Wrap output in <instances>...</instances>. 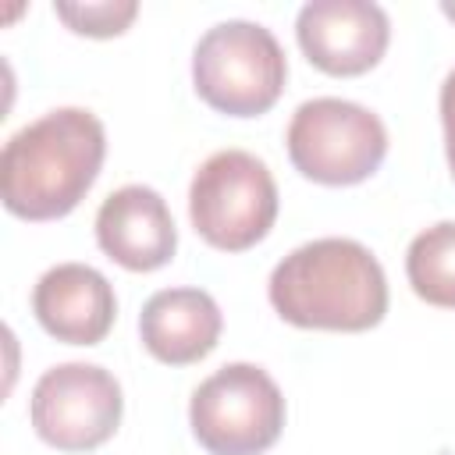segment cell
I'll return each mask as SVG.
<instances>
[{
    "label": "cell",
    "mask_w": 455,
    "mask_h": 455,
    "mask_svg": "<svg viewBox=\"0 0 455 455\" xmlns=\"http://www.w3.org/2000/svg\"><path fill=\"white\" fill-rule=\"evenodd\" d=\"M281 320L306 331H370L387 313V277L355 238H313L291 249L267 281Z\"/></svg>",
    "instance_id": "cell-2"
},
{
    "label": "cell",
    "mask_w": 455,
    "mask_h": 455,
    "mask_svg": "<svg viewBox=\"0 0 455 455\" xmlns=\"http://www.w3.org/2000/svg\"><path fill=\"white\" fill-rule=\"evenodd\" d=\"M53 14L78 36H96V39H107V36H121L135 14H139V4L135 0H92V4H53Z\"/></svg>",
    "instance_id": "cell-13"
},
{
    "label": "cell",
    "mask_w": 455,
    "mask_h": 455,
    "mask_svg": "<svg viewBox=\"0 0 455 455\" xmlns=\"http://www.w3.org/2000/svg\"><path fill=\"white\" fill-rule=\"evenodd\" d=\"M288 60L277 36L259 21H220L206 28L192 53L196 92L220 114L256 117L284 89Z\"/></svg>",
    "instance_id": "cell-3"
},
{
    "label": "cell",
    "mask_w": 455,
    "mask_h": 455,
    "mask_svg": "<svg viewBox=\"0 0 455 455\" xmlns=\"http://www.w3.org/2000/svg\"><path fill=\"white\" fill-rule=\"evenodd\" d=\"M188 423L210 455H259L281 437L284 395L263 366L228 363L196 387Z\"/></svg>",
    "instance_id": "cell-6"
},
{
    "label": "cell",
    "mask_w": 455,
    "mask_h": 455,
    "mask_svg": "<svg viewBox=\"0 0 455 455\" xmlns=\"http://www.w3.org/2000/svg\"><path fill=\"white\" fill-rule=\"evenodd\" d=\"M441 124H444V153H448V167L455 178V68L448 71L444 85H441Z\"/></svg>",
    "instance_id": "cell-14"
},
{
    "label": "cell",
    "mask_w": 455,
    "mask_h": 455,
    "mask_svg": "<svg viewBox=\"0 0 455 455\" xmlns=\"http://www.w3.org/2000/svg\"><path fill=\"white\" fill-rule=\"evenodd\" d=\"M107 156L103 121L82 107H57L4 142L0 196L21 220L68 217L92 188Z\"/></svg>",
    "instance_id": "cell-1"
},
{
    "label": "cell",
    "mask_w": 455,
    "mask_h": 455,
    "mask_svg": "<svg viewBox=\"0 0 455 455\" xmlns=\"http://www.w3.org/2000/svg\"><path fill=\"white\" fill-rule=\"evenodd\" d=\"M188 217L213 249H252L277 220V185L270 167L245 149L206 156L188 185Z\"/></svg>",
    "instance_id": "cell-4"
},
{
    "label": "cell",
    "mask_w": 455,
    "mask_h": 455,
    "mask_svg": "<svg viewBox=\"0 0 455 455\" xmlns=\"http://www.w3.org/2000/svg\"><path fill=\"white\" fill-rule=\"evenodd\" d=\"M405 277L423 302L455 309V220H441L409 242Z\"/></svg>",
    "instance_id": "cell-12"
},
{
    "label": "cell",
    "mask_w": 455,
    "mask_h": 455,
    "mask_svg": "<svg viewBox=\"0 0 455 455\" xmlns=\"http://www.w3.org/2000/svg\"><path fill=\"white\" fill-rule=\"evenodd\" d=\"M387 153L384 121L363 103L316 96L299 103L288 124V156L316 185H359Z\"/></svg>",
    "instance_id": "cell-5"
},
{
    "label": "cell",
    "mask_w": 455,
    "mask_h": 455,
    "mask_svg": "<svg viewBox=\"0 0 455 455\" xmlns=\"http://www.w3.org/2000/svg\"><path fill=\"white\" fill-rule=\"evenodd\" d=\"M100 249L124 270H160L178 249V228L164 196L149 185H121L96 213Z\"/></svg>",
    "instance_id": "cell-9"
},
{
    "label": "cell",
    "mask_w": 455,
    "mask_h": 455,
    "mask_svg": "<svg viewBox=\"0 0 455 455\" xmlns=\"http://www.w3.org/2000/svg\"><path fill=\"white\" fill-rule=\"evenodd\" d=\"M295 36L313 68L348 78L384 57L391 21L384 7L370 0H309L295 18Z\"/></svg>",
    "instance_id": "cell-8"
},
{
    "label": "cell",
    "mask_w": 455,
    "mask_h": 455,
    "mask_svg": "<svg viewBox=\"0 0 455 455\" xmlns=\"http://www.w3.org/2000/svg\"><path fill=\"white\" fill-rule=\"evenodd\" d=\"M32 313L46 334L68 345H100L117 316L110 281L85 263H57L32 288Z\"/></svg>",
    "instance_id": "cell-10"
},
{
    "label": "cell",
    "mask_w": 455,
    "mask_h": 455,
    "mask_svg": "<svg viewBox=\"0 0 455 455\" xmlns=\"http://www.w3.org/2000/svg\"><path fill=\"white\" fill-rule=\"evenodd\" d=\"M441 11H444L451 21H455V4H451V0H444V4H441Z\"/></svg>",
    "instance_id": "cell-15"
},
{
    "label": "cell",
    "mask_w": 455,
    "mask_h": 455,
    "mask_svg": "<svg viewBox=\"0 0 455 455\" xmlns=\"http://www.w3.org/2000/svg\"><path fill=\"white\" fill-rule=\"evenodd\" d=\"M121 409V384L96 363H60L46 370L28 402L36 434L60 451H89L110 441Z\"/></svg>",
    "instance_id": "cell-7"
},
{
    "label": "cell",
    "mask_w": 455,
    "mask_h": 455,
    "mask_svg": "<svg viewBox=\"0 0 455 455\" xmlns=\"http://www.w3.org/2000/svg\"><path fill=\"white\" fill-rule=\"evenodd\" d=\"M220 306L203 288H164L146 299L139 338L146 352L167 366H188L210 355L220 341Z\"/></svg>",
    "instance_id": "cell-11"
}]
</instances>
